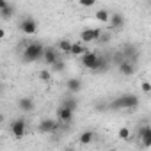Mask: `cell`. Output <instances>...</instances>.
<instances>
[{
  "label": "cell",
  "instance_id": "cell-1",
  "mask_svg": "<svg viewBox=\"0 0 151 151\" xmlns=\"http://www.w3.org/2000/svg\"><path fill=\"white\" fill-rule=\"evenodd\" d=\"M139 107V98L137 94L126 93V94H119L116 100H112L109 103L110 110H135Z\"/></svg>",
  "mask_w": 151,
  "mask_h": 151
},
{
  "label": "cell",
  "instance_id": "cell-2",
  "mask_svg": "<svg viewBox=\"0 0 151 151\" xmlns=\"http://www.w3.org/2000/svg\"><path fill=\"white\" fill-rule=\"evenodd\" d=\"M43 53H45V46L39 41H30L22 50V60L23 62H37L43 59Z\"/></svg>",
  "mask_w": 151,
  "mask_h": 151
},
{
  "label": "cell",
  "instance_id": "cell-3",
  "mask_svg": "<svg viewBox=\"0 0 151 151\" xmlns=\"http://www.w3.org/2000/svg\"><path fill=\"white\" fill-rule=\"evenodd\" d=\"M100 55L101 53H98V52H87V53H84L82 57H80V62H82V66L86 68V69H89V71H96V68H98V62H100Z\"/></svg>",
  "mask_w": 151,
  "mask_h": 151
},
{
  "label": "cell",
  "instance_id": "cell-4",
  "mask_svg": "<svg viewBox=\"0 0 151 151\" xmlns=\"http://www.w3.org/2000/svg\"><path fill=\"white\" fill-rule=\"evenodd\" d=\"M18 27H20V30H22L25 36H36V34H37V22H36L32 16L22 18L20 23H18Z\"/></svg>",
  "mask_w": 151,
  "mask_h": 151
},
{
  "label": "cell",
  "instance_id": "cell-5",
  "mask_svg": "<svg viewBox=\"0 0 151 151\" xmlns=\"http://www.w3.org/2000/svg\"><path fill=\"white\" fill-rule=\"evenodd\" d=\"M101 36H103L101 29H98V27H87V29H84V30L80 32V41H84V43L87 45V43L100 41Z\"/></svg>",
  "mask_w": 151,
  "mask_h": 151
},
{
  "label": "cell",
  "instance_id": "cell-6",
  "mask_svg": "<svg viewBox=\"0 0 151 151\" xmlns=\"http://www.w3.org/2000/svg\"><path fill=\"white\" fill-rule=\"evenodd\" d=\"M59 126H60V121H59V119L45 117V119H41V121H39L37 130H39L41 133H53V132H57V130H59Z\"/></svg>",
  "mask_w": 151,
  "mask_h": 151
},
{
  "label": "cell",
  "instance_id": "cell-7",
  "mask_svg": "<svg viewBox=\"0 0 151 151\" xmlns=\"http://www.w3.org/2000/svg\"><path fill=\"white\" fill-rule=\"evenodd\" d=\"M117 71L123 75V77H133L135 71H137V62L130 60V59H123L117 64Z\"/></svg>",
  "mask_w": 151,
  "mask_h": 151
},
{
  "label": "cell",
  "instance_id": "cell-8",
  "mask_svg": "<svg viewBox=\"0 0 151 151\" xmlns=\"http://www.w3.org/2000/svg\"><path fill=\"white\" fill-rule=\"evenodd\" d=\"M60 59V50L53 48V46H45V53H43V60L46 66H53L57 60Z\"/></svg>",
  "mask_w": 151,
  "mask_h": 151
},
{
  "label": "cell",
  "instance_id": "cell-9",
  "mask_svg": "<svg viewBox=\"0 0 151 151\" xmlns=\"http://www.w3.org/2000/svg\"><path fill=\"white\" fill-rule=\"evenodd\" d=\"M27 132V121L23 117H18V119H13L11 123V133L16 137V139H22Z\"/></svg>",
  "mask_w": 151,
  "mask_h": 151
},
{
  "label": "cell",
  "instance_id": "cell-10",
  "mask_svg": "<svg viewBox=\"0 0 151 151\" xmlns=\"http://www.w3.org/2000/svg\"><path fill=\"white\" fill-rule=\"evenodd\" d=\"M137 137H139V140H140V144H142L144 147H151V126H149V124L139 126Z\"/></svg>",
  "mask_w": 151,
  "mask_h": 151
},
{
  "label": "cell",
  "instance_id": "cell-11",
  "mask_svg": "<svg viewBox=\"0 0 151 151\" xmlns=\"http://www.w3.org/2000/svg\"><path fill=\"white\" fill-rule=\"evenodd\" d=\"M73 117H75V110H71V109H68V107H64V105H60V107L57 109V119H59L60 123H71Z\"/></svg>",
  "mask_w": 151,
  "mask_h": 151
},
{
  "label": "cell",
  "instance_id": "cell-12",
  "mask_svg": "<svg viewBox=\"0 0 151 151\" xmlns=\"http://www.w3.org/2000/svg\"><path fill=\"white\" fill-rule=\"evenodd\" d=\"M14 6L13 4H9L7 0H0V14H2V18L4 20H11L13 16H14Z\"/></svg>",
  "mask_w": 151,
  "mask_h": 151
},
{
  "label": "cell",
  "instance_id": "cell-13",
  "mask_svg": "<svg viewBox=\"0 0 151 151\" xmlns=\"http://www.w3.org/2000/svg\"><path fill=\"white\" fill-rule=\"evenodd\" d=\"M119 52L123 53L124 59H130V60H135V62H137V59H139V48H137L135 45H124Z\"/></svg>",
  "mask_w": 151,
  "mask_h": 151
},
{
  "label": "cell",
  "instance_id": "cell-14",
  "mask_svg": "<svg viewBox=\"0 0 151 151\" xmlns=\"http://www.w3.org/2000/svg\"><path fill=\"white\" fill-rule=\"evenodd\" d=\"M18 109H20L22 112H32V110L36 109L34 98H32V96H23V98H20V100H18Z\"/></svg>",
  "mask_w": 151,
  "mask_h": 151
},
{
  "label": "cell",
  "instance_id": "cell-15",
  "mask_svg": "<svg viewBox=\"0 0 151 151\" xmlns=\"http://www.w3.org/2000/svg\"><path fill=\"white\" fill-rule=\"evenodd\" d=\"M66 91L71 93V94H77L82 91V80L77 78V77H73V78H68L66 80Z\"/></svg>",
  "mask_w": 151,
  "mask_h": 151
},
{
  "label": "cell",
  "instance_id": "cell-16",
  "mask_svg": "<svg viewBox=\"0 0 151 151\" xmlns=\"http://www.w3.org/2000/svg\"><path fill=\"white\" fill-rule=\"evenodd\" d=\"M124 23H126V20H124V16H123L121 13H112V14H110V22H109L110 29L119 30V29L124 27Z\"/></svg>",
  "mask_w": 151,
  "mask_h": 151
},
{
  "label": "cell",
  "instance_id": "cell-17",
  "mask_svg": "<svg viewBox=\"0 0 151 151\" xmlns=\"http://www.w3.org/2000/svg\"><path fill=\"white\" fill-rule=\"evenodd\" d=\"M87 52H89V50H87L86 43H84V41H78V43H73L71 53H69V55H73V57H82V55L87 53Z\"/></svg>",
  "mask_w": 151,
  "mask_h": 151
},
{
  "label": "cell",
  "instance_id": "cell-18",
  "mask_svg": "<svg viewBox=\"0 0 151 151\" xmlns=\"http://www.w3.org/2000/svg\"><path fill=\"white\" fill-rule=\"evenodd\" d=\"M60 105H64V107H68V109H71V110H77V109H78V100L75 98V94L68 93V96L62 98Z\"/></svg>",
  "mask_w": 151,
  "mask_h": 151
},
{
  "label": "cell",
  "instance_id": "cell-19",
  "mask_svg": "<svg viewBox=\"0 0 151 151\" xmlns=\"http://www.w3.org/2000/svg\"><path fill=\"white\" fill-rule=\"evenodd\" d=\"M109 68H110V60H109V57H105V55L101 53V55H100L98 68H96V71H94V73H105Z\"/></svg>",
  "mask_w": 151,
  "mask_h": 151
},
{
  "label": "cell",
  "instance_id": "cell-20",
  "mask_svg": "<svg viewBox=\"0 0 151 151\" xmlns=\"http://www.w3.org/2000/svg\"><path fill=\"white\" fill-rule=\"evenodd\" d=\"M94 18H96L100 23H109V22H110V13H109L107 9H98L96 14H94Z\"/></svg>",
  "mask_w": 151,
  "mask_h": 151
},
{
  "label": "cell",
  "instance_id": "cell-21",
  "mask_svg": "<svg viewBox=\"0 0 151 151\" xmlns=\"http://www.w3.org/2000/svg\"><path fill=\"white\" fill-rule=\"evenodd\" d=\"M94 132H91V130H87V132H82L80 133V137H78V140H80V144H91L93 140H94Z\"/></svg>",
  "mask_w": 151,
  "mask_h": 151
},
{
  "label": "cell",
  "instance_id": "cell-22",
  "mask_svg": "<svg viewBox=\"0 0 151 151\" xmlns=\"http://www.w3.org/2000/svg\"><path fill=\"white\" fill-rule=\"evenodd\" d=\"M71 46H73V43H71L69 39H60V41L57 43V48H59L62 53H71Z\"/></svg>",
  "mask_w": 151,
  "mask_h": 151
},
{
  "label": "cell",
  "instance_id": "cell-23",
  "mask_svg": "<svg viewBox=\"0 0 151 151\" xmlns=\"http://www.w3.org/2000/svg\"><path fill=\"white\" fill-rule=\"evenodd\" d=\"M117 137H119L121 140H128V139L132 137V132H130V128H128V126H123V128H119V130H117Z\"/></svg>",
  "mask_w": 151,
  "mask_h": 151
},
{
  "label": "cell",
  "instance_id": "cell-24",
  "mask_svg": "<svg viewBox=\"0 0 151 151\" xmlns=\"http://www.w3.org/2000/svg\"><path fill=\"white\" fill-rule=\"evenodd\" d=\"M96 2H98V0H78V4L82 6V7H94L96 6Z\"/></svg>",
  "mask_w": 151,
  "mask_h": 151
},
{
  "label": "cell",
  "instance_id": "cell-25",
  "mask_svg": "<svg viewBox=\"0 0 151 151\" xmlns=\"http://www.w3.org/2000/svg\"><path fill=\"white\" fill-rule=\"evenodd\" d=\"M64 68H66V64H64V60H60V59L52 66V69H53V71H64Z\"/></svg>",
  "mask_w": 151,
  "mask_h": 151
},
{
  "label": "cell",
  "instance_id": "cell-26",
  "mask_svg": "<svg viewBox=\"0 0 151 151\" xmlns=\"http://www.w3.org/2000/svg\"><path fill=\"white\" fill-rule=\"evenodd\" d=\"M39 78H41L43 82H50V71H46V69H43V71L39 73Z\"/></svg>",
  "mask_w": 151,
  "mask_h": 151
},
{
  "label": "cell",
  "instance_id": "cell-27",
  "mask_svg": "<svg viewBox=\"0 0 151 151\" xmlns=\"http://www.w3.org/2000/svg\"><path fill=\"white\" fill-rule=\"evenodd\" d=\"M140 87H142V91H144V93H151V84H149V82H142V84H140Z\"/></svg>",
  "mask_w": 151,
  "mask_h": 151
}]
</instances>
